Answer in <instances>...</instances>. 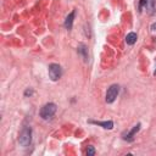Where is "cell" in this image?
<instances>
[{
	"label": "cell",
	"mask_w": 156,
	"mask_h": 156,
	"mask_svg": "<svg viewBox=\"0 0 156 156\" xmlns=\"http://www.w3.org/2000/svg\"><path fill=\"white\" fill-rule=\"evenodd\" d=\"M18 143L23 147H27L30 145V143H32V128L29 126L23 127V129L21 130L20 136H18Z\"/></svg>",
	"instance_id": "obj_1"
},
{
	"label": "cell",
	"mask_w": 156,
	"mask_h": 156,
	"mask_svg": "<svg viewBox=\"0 0 156 156\" xmlns=\"http://www.w3.org/2000/svg\"><path fill=\"white\" fill-rule=\"evenodd\" d=\"M56 110H57V106H56L54 102H48V104H45V105L40 108L39 115H40V117H41L43 119H49V118H51V117L55 115Z\"/></svg>",
	"instance_id": "obj_2"
},
{
	"label": "cell",
	"mask_w": 156,
	"mask_h": 156,
	"mask_svg": "<svg viewBox=\"0 0 156 156\" xmlns=\"http://www.w3.org/2000/svg\"><path fill=\"white\" fill-rule=\"evenodd\" d=\"M118 93H119V85H117V84H112V85H110V88H108L107 91H106V96H105L106 102H107V104L113 102V101L116 100Z\"/></svg>",
	"instance_id": "obj_3"
},
{
	"label": "cell",
	"mask_w": 156,
	"mask_h": 156,
	"mask_svg": "<svg viewBox=\"0 0 156 156\" xmlns=\"http://www.w3.org/2000/svg\"><path fill=\"white\" fill-rule=\"evenodd\" d=\"M61 76H62V68L60 65L57 63L49 65V77L51 78V80H57L61 78Z\"/></svg>",
	"instance_id": "obj_4"
},
{
	"label": "cell",
	"mask_w": 156,
	"mask_h": 156,
	"mask_svg": "<svg viewBox=\"0 0 156 156\" xmlns=\"http://www.w3.org/2000/svg\"><path fill=\"white\" fill-rule=\"evenodd\" d=\"M145 7L146 11L149 13H152L154 11V7H155V0H140V4H139V9L141 11V7Z\"/></svg>",
	"instance_id": "obj_5"
},
{
	"label": "cell",
	"mask_w": 156,
	"mask_h": 156,
	"mask_svg": "<svg viewBox=\"0 0 156 156\" xmlns=\"http://www.w3.org/2000/svg\"><path fill=\"white\" fill-rule=\"evenodd\" d=\"M139 129H140V123H138V124H135L129 132H127L124 135H123V139H126V140H128V141H132L133 140V138H134V135L139 132Z\"/></svg>",
	"instance_id": "obj_6"
},
{
	"label": "cell",
	"mask_w": 156,
	"mask_h": 156,
	"mask_svg": "<svg viewBox=\"0 0 156 156\" xmlns=\"http://www.w3.org/2000/svg\"><path fill=\"white\" fill-rule=\"evenodd\" d=\"M88 122L91 123V124L100 126V127H102V128H105V129H112V128H113V122H112V121H104V122H100V121H93V119H90V121H88Z\"/></svg>",
	"instance_id": "obj_7"
},
{
	"label": "cell",
	"mask_w": 156,
	"mask_h": 156,
	"mask_svg": "<svg viewBox=\"0 0 156 156\" xmlns=\"http://www.w3.org/2000/svg\"><path fill=\"white\" fill-rule=\"evenodd\" d=\"M74 15H76V11L73 10V11H71L69 13H68V16L66 17V20H65V28L66 29H72V26H73V20H74Z\"/></svg>",
	"instance_id": "obj_8"
},
{
	"label": "cell",
	"mask_w": 156,
	"mask_h": 156,
	"mask_svg": "<svg viewBox=\"0 0 156 156\" xmlns=\"http://www.w3.org/2000/svg\"><path fill=\"white\" fill-rule=\"evenodd\" d=\"M77 51H78V54L84 58V61H88V48H87L85 44H83V43L78 44Z\"/></svg>",
	"instance_id": "obj_9"
},
{
	"label": "cell",
	"mask_w": 156,
	"mask_h": 156,
	"mask_svg": "<svg viewBox=\"0 0 156 156\" xmlns=\"http://www.w3.org/2000/svg\"><path fill=\"white\" fill-rule=\"evenodd\" d=\"M136 39H138L136 34H135L134 32H130V33H128L127 37H126V43H127L128 45H133V44H135Z\"/></svg>",
	"instance_id": "obj_10"
},
{
	"label": "cell",
	"mask_w": 156,
	"mask_h": 156,
	"mask_svg": "<svg viewBox=\"0 0 156 156\" xmlns=\"http://www.w3.org/2000/svg\"><path fill=\"white\" fill-rule=\"evenodd\" d=\"M85 154L88 155V156H93V155H95V149H94V146H88L87 147V150H85Z\"/></svg>",
	"instance_id": "obj_11"
},
{
	"label": "cell",
	"mask_w": 156,
	"mask_h": 156,
	"mask_svg": "<svg viewBox=\"0 0 156 156\" xmlns=\"http://www.w3.org/2000/svg\"><path fill=\"white\" fill-rule=\"evenodd\" d=\"M30 96V95H33V89H30V88H28V89H26V91H24V96Z\"/></svg>",
	"instance_id": "obj_12"
},
{
	"label": "cell",
	"mask_w": 156,
	"mask_h": 156,
	"mask_svg": "<svg viewBox=\"0 0 156 156\" xmlns=\"http://www.w3.org/2000/svg\"><path fill=\"white\" fill-rule=\"evenodd\" d=\"M151 29H152V30H156V22H155V23H152V26H151Z\"/></svg>",
	"instance_id": "obj_13"
},
{
	"label": "cell",
	"mask_w": 156,
	"mask_h": 156,
	"mask_svg": "<svg viewBox=\"0 0 156 156\" xmlns=\"http://www.w3.org/2000/svg\"><path fill=\"white\" fill-rule=\"evenodd\" d=\"M154 74L156 76V67H155V71H154Z\"/></svg>",
	"instance_id": "obj_14"
}]
</instances>
